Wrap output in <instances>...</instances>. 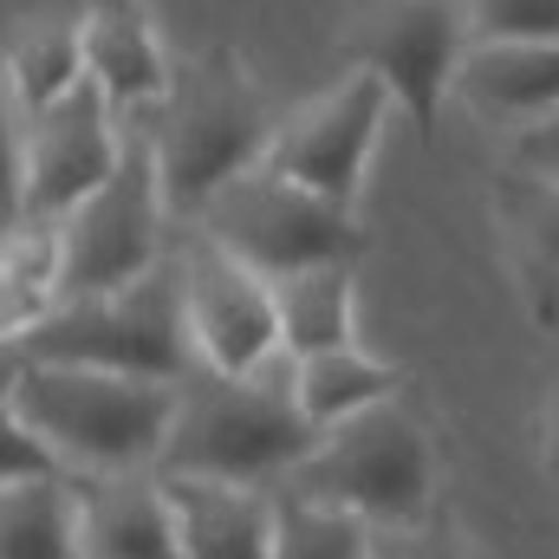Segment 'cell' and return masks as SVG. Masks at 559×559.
<instances>
[{"mask_svg": "<svg viewBox=\"0 0 559 559\" xmlns=\"http://www.w3.org/2000/svg\"><path fill=\"white\" fill-rule=\"evenodd\" d=\"M85 559H189L163 475H85Z\"/></svg>", "mask_w": 559, "mask_h": 559, "instance_id": "obj_14", "label": "cell"}, {"mask_svg": "<svg viewBox=\"0 0 559 559\" xmlns=\"http://www.w3.org/2000/svg\"><path fill=\"white\" fill-rule=\"evenodd\" d=\"M150 118V138H156V169H163V195L176 215H202L235 176L261 169L267 150H274V118H267V98L254 92V79L241 72L235 52H209L195 66L176 72L169 98Z\"/></svg>", "mask_w": 559, "mask_h": 559, "instance_id": "obj_4", "label": "cell"}, {"mask_svg": "<svg viewBox=\"0 0 559 559\" xmlns=\"http://www.w3.org/2000/svg\"><path fill=\"white\" fill-rule=\"evenodd\" d=\"M189 559H280V501L241 481L163 475Z\"/></svg>", "mask_w": 559, "mask_h": 559, "instance_id": "obj_13", "label": "cell"}, {"mask_svg": "<svg viewBox=\"0 0 559 559\" xmlns=\"http://www.w3.org/2000/svg\"><path fill=\"white\" fill-rule=\"evenodd\" d=\"M195 228H202L215 248H228L241 267H254L261 280H274V286L293 280V274H306V267H332V261H358V254H365V235L352 228L345 209H332L325 195L286 182L267 163L248 169V176H235V182L195 215Z\"/></svg>", "mask_w": 559, "mask_h": 559, "instance_id": "obj_8", "label": "cell"}, {"mask_svg": "<svg viewBox=\"0 0 559 559\" xmlns=\"http://www.w3.org/2000/svg\"><path fill=\"white\" fill-rule=\"evenodd\" d=\"M182 384L124 378V371H85V365H7V404L26 429H39L59 462L85 475H143L163 462V442L176 429Z\"/></svg>", "mask_w": 559, "mask_h": 559, "instance_id": "obj_2", "label": "cell"}, {"mask_svg": "<svg viewBox=\"0 0 559 559\" xmlns=\"http://www.w3.org/2000/svg\"><path fill=\"white\" fill-rule=\"evenodd\" d=\"M0 475L7 481H46V475H59V449L39 429H26L13 411H0Z\"/></svg>", "mask_w": 559, "mask_h": 559, "instance_id": "obj_23", "label": "cell"}, {"mask_svg": "<svg viewBox=\"0 0 559 559\" xmlns=\"http://www.w3.org/2000/svg\"><path fill=\"white\" fill-rule=\"evenodd\" d=\"M72 85H85V26L79 20H20L7 39V98L33 111L59 105Z\"/></svg>", "mask_w": 559, "mask_h": 559, "instance_id": "obj_19", "label": "cell"}, {"mask_svg": "<svg viewBox=\"0 0 559 559\" xmlns=\"http://www.w3.org/2000/svg\"><path fill=\"white\" fill-rule=\"evenodd\" d=\"M13 358L26 365H85V371H124V378H156L182 384L195 358L189 332V286H182V254H163V267L118 293L92 299H59L39 325L7 338Z\"/></svg>", "mask_w": 559, "mask_h": 559, "instance_id": "obj_3", "label": "cell"}, {"mask_svg": "<svg viewBox=\"0 0 559 559\" xmlns=\"http://www.w3.org/2000/svg\"><path fill=\"white\" fill-rule=\"evenodd\" d=\"M547 462H554V481H559V397H554V411H547Z\"/></svg>", "mask_w": 559, "mask_h": 559, "instance_id": "obj_25", "label": "cell"}, {"mask_svg": "<svg viewBox=\"0 0 559 559\" xmlns=\"http://www.w3.org/2000/svg\"><path fill=\"white\" fill-rule=\"evenodd\" d=\"M319 449V429L299 411V358L280 345L267 365L228 378L195 365L182 378L176 429L163 442L156 475H202V481H286Z\"/></svg>", "mask_w": 559, "mask_h": 559, "instance_id": "obj_1", "label": "cell"}, {"mask_svg": "<svg viewBox=\"0 0 559 559\" xmlns=\"http://www.w3.org/2000/svg\"><path fill=\"white\" fill-rule=\"evenodd\" d=\"M358 72H378L423 143H436L442 98L462 79L468 59V7L462 0H365L352 39H345Z\"/></svg>", "mask_w": 559, "mask_h": 559, "instance_id": "obj_9", "label": "cell"}, {"mask_svg": "<svg viewBox=\"0 0 559 559\" xmlns=\"http://www.w3.org/2000/svg\"><path fill=\"white\" fill-rule=\"evenodd\" d=\"M514 169L559 182V111L547 118V124H534V131H521V138H514Z\"/></svg>", "mask_w": 559, "mask_h": 559, "instance_id": "obj_24", "label": "cell"}, {"mask_svg": "<svg viewBox=\"0 0 559 559\" xmlns=\"http://www.w3.org/2000/svg\"><path fill=\"white\" fill-rule=\"evenodd\" d=\"M182 254V286H189V332H195V358L209 371H254L267 365L280 345V286L241 267L228 248H215L202 228L176 248Z\"/></svg>", "mask_w": 559, "mask_h": 559, "instance_id": "obj_11", "label": "cell"}, {"mask_svg": "<svg viewBox=\"0 0 559 559\" xmlns=\"http://www.w3.org/2000/svg\"><path fill=\"white\" fill-rule=\"evenodd\" d=\"M124 118L105 98V85L85 72V85H72L59 105L33 111L26 131L13 118L7 131V228L26 222H66L85 195H98L111 182V169L124 163Z\"/></svg>", "mask_w": 559, "mask_h": 559, "instance_id": "obj_6", "label": "cell"}, {"mask_svg": "<svg viewBox=\"0 0 559 559\" xmlns=\"http://www.w3.org/2000/svg\"><path fill=\"white\" fill-rule=\"evenodd\" d=\"M455 98L501 124V131H534L559 111V39H495L468 46Z\"/></svg>", "mask_w": 559, "mask_h": 559, "instance_id": "obj_12", "label": "cell"}, {"mask_svg": "<svg viewBox=\"0 0 559 559\" xmlns=\"http://www.w3.org/2000/svg\"><path fill=\"white\" fill-rule=\"evenodd\" d=\"M391 384L397 371L365 358L358 345L352 352H319V358H299V411L312 417V429H338V423L365 417L378 404H391Z\"/></svg>", "mask_w": 559, "mask_h": 559, "instance_id": "obj_20", "label": "cell"}, {"mask_svg": "<svg viewBox=\"0 0 559 559\" xmlns=\"http://www.w3.org/2000/svg\"><path fill=\"white\" fill-rule=\"evenodd\" d=\"M462 7H468V46L559 39V0H462Z\"/></svg>", "mask_w": 559, "mask_h": 559, "instance_id": "obj_22", "label": "cell"}, {"mask_svg": "<svg viewBox=\"0 0 559 559\" xmlns=\"http://www.w3.org/2000/svg\"><path fill=\"white\" fill-rule=\"evenodd\" d=\"M79 26H85V72L105 85V98L118 105L124 124L169 98L176 72H169V59H163L138 0H92Z\"/></svg>", "mask_w": 559, "mask_h": 559, "instance_id": "obj_15", "label": "cell"}, {"mask_svg": "<svg viewBox=\"0 0 559 559\" xmlns=\"http://www.w3.org/2000/svg\"><path fill=\"white\" fill-rule=\"evenodd\" d=\"M0 559H85V508L59 475L7 481L0 495Z\"/></svg>", "mask_w": 559, "mask_h": 559, "instance_id": "obj_18", "label": "cell"}, {"mask_svg": "<svg viewBox=\"0 0 559 559\" xmlns=\"http://www.w3.org/2000/svg\"><path fill=\"white\" fill-rule=\"evenodd\" d=\"M280 559H378V527L280 495Z\"/></svg>", "mask_w": 559, "mask_h": 559, "instance_id": "obj_21", "label": "cell"}, {"mask_svg": "<svg viewBox=\"0 0 559 559\" xmlns=\"http://www.w3.org/2000/svg\"><path fill=\"white\" fill-rule=\"evenodd\" d=\"M495 209H501V228H508L521 286L534 299V319L559 325V182L527 176V169H508L501 189H495Z\"/></svg>", "mask_w": 559, "mask_h": 559, "instance_id": "obj_16", "label": "cell"}, {"mask_svg": "<svg viewBox=\"0 0 559 559\" xmlns=\"http://www.w3.org/2000/svg\"><path fill=\"white\" fill-rule=\"evenodd\" d=\"M358 286L352 261L332 267H306V274L280 280V338L293 358H319V352H352L358 345Z\"/></svg>", "mask_w": 559, "mask_h": 559, "instance_id": "obj_17", "label": "cell"}, {"mask_svg": "<svg viewBox=\"0 0 559 559\" xmlns=\"http://www.w3.org/2000/svg\"><path fill=\"white\" fill-rule=\"evenodd\" d=\"M286 501L358 514L371 527H423L436 508L429 436L397 404H378L319 436V449L286 475Z\"/></svg>", "mask_w": 559, "mask_h": 559, "instance_id": "obj_5", "label": "cell"}, {"mask_svg": "<svg viewBox=\"0 0 559 559\" xmlns=\"http://www.w3.org/2000/svg\"><path fill=\"white\" fill-rule=\"evenodd\" d=\"M391 85L378 72H358L338 79L332 92H319L312 105H299L286 124L274 131L267 150V169H280L286 182L325 195L332 209H358V189H365V169H371V150L384 138V118H391Z\"/></svg>", "mask_w": 559, "mask_h": 559, "instance_id": "obj_10", "label": "cell"}, {"mask_svg": "<svg viewBox=\"0 0 559 559\" xmlns=\"http://www.w3.org/2000/svg\"><path fill=\"white\" fill-rule=\"evenodd\" d=\"M163 209L169 195H163L150 118H131L124 163L111 169V182L59 222V299L118 293L150 267H163Z\"/></svg>", "mask_w": 559, "mask_h": 559, "instance_id": "obj_7", "label": "cell"}]
</instances>
